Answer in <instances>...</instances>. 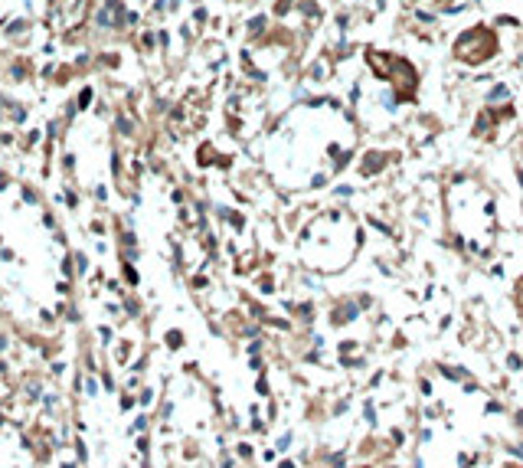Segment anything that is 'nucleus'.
<instances>
[{
	"label": "nucleus",
	"instance_id": "f257e3e1",
	"mask_svg": "<svg viewBox=\"0 0 523 468\" xmlns=\"http://www.w3.org/2000/svg\"><path fill=\"white\" fill-rule=\"evenodd\" d=\"M455 59L465 66H484L497 56V33L487 30V27H471L455 40L451 46Z\"/></svg>",
	"mask_w": 523,
	"mask_h": 468
}]
</instances>
